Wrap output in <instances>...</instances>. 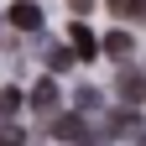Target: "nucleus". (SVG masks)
<instances>
[{
  "label": "nucleus",
  "mask_w": 146,
  "mask_h": 146,
  "mask_svg": "<svg viewBox=\"0 0 146 146\" xmlns=\"http://www.w3.org/2000/svg\"><path fill=\"white\" fill-rule=\"evenodd\" d=\"M115 89H120V99L136 110V104L146 99V73H136V68H120V84H115Z\"/></svg>",
  "instance_id": "obj_1"
},
{
  "label": "nucleus",
  "mask_w": 146,
  "mask_h": 146,
  "mask_svg": "<svg viewBox=\"0 0 146 146\" xmlns=\"http://www.w3.org/2000/svg\"><path fill=\"white\" fill-rule=\"evenodd\" d=\"M99 52H110V58H115V63H125V58H131V52H136V36L125 31V26H115V31H110L104 42H99Z\"/></svg>",
  "instance_id": "obj_2"
},
{
  "label": "nucleus",
  "mask_w": 146,
  "mask_h": 146,
  "mask_svg": "<svg viewBox=\"0 0 146 146\" xmlns=\"http://www.w3.org/2000/svg\"><path fill=\"white\" fill-rule=\"evenodd\" d=\"M11 26H16V31H42V5L16 0V5H11Z\"/></svg>",
  "instance_id": "obj_3"
},
{
  "label": "nucleus",
  "mask_w": 146,
  "mask_h": 146,
  "mask_svg": "<svg viewBox=\"0 0 146 146\" xmlns=\"http://www.w3.org/2000/svg\"><path fill=\"white\" fill-rule=\"evenodd\" d=\"M84 131H89V125H84V115H58V120H52V141L78 146V141H84Z\"/></svg>",
  "instance_id": "obj_4"
},
{
  "label": "nucleus",
  "mask_w": 146,
  "mask_h": 146,
  "mask_svg": "<svg viewBox=\"0 0 146 146\" xmlns=\"http://www.w3.org/2000/svg\"><path fill=\"white\" fill-rule=\"evenodd\" d=\"M68 42H73V58H94V52H99V36L89 31L84 21H73V31H68Z\"/></svg>",
  "instance_id": "obj_5"
},
{
  "label": "nucleus",
  "mask_w": 146,
  "mask_h": 146,
  "mask_svg": "<svg viewBox=\"0 0 146 146\" xmlns=\"http://www.w3.org/2000/svg\"><path fill=\"white\" fill-rule=\"evenodd\" d=\"M104 11L115 21H141L146 26V0H104Z\"/></svg>",
  "instance_id": "obj_6"
},
{
  "label": "nucleus",
  "mask_w": 146,
  "mask_h": 146,
  "mask_svg": "<svg viewBox=\"0 0 146 146\" xmlns=\"http://www.w3.org/2000/svg\"><path fill=\"white\" fill-rule=\"evenodd\" d=\"M31 110H36V115H52V110H58V84H52V78H42L31 89Z\"/></svg>",
  "instance_id": "obj_7"
},
{
  "label": "nucleus",
  "mask_w": 146,
  "mask_h": 146,
  "mask_svg": "<svg viewBox=\"0 0 146 146\" xmlns=\"http://www.w3.org/2000/svg\"><path fill=\"white\" fill-rule=\"evenodd\" d=\"M136 125H141V115H136V110H120V115H110V131H104V136H131Z\"/></svg>",
  "instance_id": "obj_8"
},
{
  "label": "nucleus",
  "mask_w": 146,
  "mask_h": 146,
  "mask_svg": "<svg viewBox=\"0 0 146 146\" xmlns=\"http://www.w3.org/2000/svg\"><path fill=\"white\" fill-rule=\"evenodd\" d=\"M47 68H52V73H68V68H73V47H52V52H47Z\"/></svg>",
  "instance_id": "obj_9"
},
{
  "label": "nucleus",
  "mask_w": 146,
  "mask_h": 146,
  "mask_svg": "<svg viewBox=\"0 0 146 146\" xmlns=\"http://www.w3.org/2000/svg\"><path fill=\"white\" fill-rule=\"evenodd\" d=\"M78 110H84V115H89V110H99V89H94V84L78 89Z\"/></svg>",
  "instance_id": "obj_10"
},
{
  "label": "nucleus",
  "mask_w": 146,
  "mask_h": 146,
  "mask_svg": "<svg viewBox=\"0 0 146 146\" xmlns=\"http://www.w3.org/2000/svg\"><path fill=\"white\" fill-rule=\"evenodd\" d=\"M16 110H21V94H16V89H5V94H0V120L16 115Z\"/></svg>",
  "instance_id": "obj_11"
},
{
  "label": "nucleus",
  "mask_w": 146,
  "mask_h": 146,
  "mask_svg": "<svg viewBox=\"0 0 146 146\" xmlns=\"http://www.w3.org/2000/svg\"><path fill=\"white\" fill-rule=\"evenodd\" d=\"M21 141H26L21 125H0V146H21Z\"/></svg>",
  "instance_id": "obj_12"
},
{
  "label": "nucleus",
  "mask_w": 146,
  "mask_h": 146,
  "mask_svg": "<svg viewBox=\"0 0 146 146\" xmlns=\"http://www.w3.org/2000/svg\"><path fill=\"white\" fill-rule=\"evenodd\" d=\"M68 5H73V16H89V11L99 5V0H68Z\"/></svg>",
  "instance_id": "obj_13"
}]
</instances>
